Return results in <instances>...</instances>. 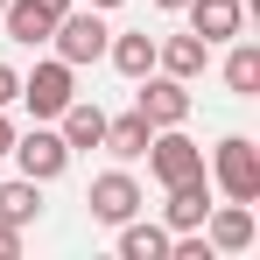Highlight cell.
Masks as SVG:
<instances>
[{
  "mask_svg": "<svg viewBox=\"0 0 260 260\" xmlns=\"http://www.w3.org/2000/svg\"><path fill=\"white\" fill-rule=\"evenodd\" d=\"M211 183L232 197V204H260V141L225 134V141L211 148Z\"/></svg>",
  "mask_w": 260,
  "mask_h": 260,
  "instance_id": "1",
  "label": "cell"
},
{
  "mask_svg": "<svg viewBox=\"0 0 260 260\" xmlns=\"http://www.w3.org/2000/svg\"><path fill=\"white\" fill-rule=\"evenodd\" d=\"M106 21H99V7H71V14H56V28H49V49L71 63V71H85V63H99L106 56Z\"/></svg>",
  "mask_w": 260,
  "mask_h": 260,
  "instance_id": "2",
  "label": "cell"
},
{
  "mask_svg": "<svg viewBox=\"0 0 260 260\" xmlns=\"http://www.w3.org/2000/svg\"><path fill=\"white\" fill-rule=\"evenodd\" d=\"M148 176H155L162 190H176V183L204 176V148H197L183 127H155V141H148Z\"/></svg>",
  "mask_w": 260,
  "mask_h": 260,
  "instance_id": "3",
  "label": "cell"
},
{
  "mask_svg": "<svg viewBox=\"0 0 260 260\" xmlns=\"http://www.w3.org/2000/svg\"><path fill=\"white\" fill-rule=\"evenodd\" d=\"M134 113L148 127H183L190 120V85L169 78V71H148V78H134Z\"/></svg>",
  "mask_w": 260,
  "mask_h": 260,
  "instance_id": "4",
  "label": "cell"
},
{
  "mask_svg": "<svg viewBox=\"0 0 260 260\" xmlns=\"http://www.w3.org/2000/svg\"><path fill=\"white\" fill-rule=\"evenodd\" d=\"M71 99H78V71H71L63 56H49V63H36V71L21 78V106H28L36 120H56Z\"/></svg>",
  "mask_w": 260,
  "mask_h": 260,
  "instance_id": "5",
  "label": "cell"
},
{
  "mask_svg": "<svg viewBox=\"0 0 260 260\" xmlns=\"http://www.w3.org/2000/svg\"><path fill=\"white\" fill-rule=\"evenodd\" d=\"M7 155L21 162V176H36V183H56V176L71 169V148H63V134H56V127H43V120H36L28 134H14V148H7Z\"/></svg>",
  "mask_w": 260,
  "mask_h": 260,
  "instance_id": "6",
  "label": "cell"
},
{
  "mask_svg": "<svg viewBox=\"0 0 260 260\" xmlns=\"http://www.w3.org/2000/svg\"><path fill=\"white\" fill-rule=\"evenodd\" d=\"M85 204H91L99 225H127L148 197H141V183H134L127 169H106V176H91V197H85Z\"/></svg>",
  "mask_w": 260,
  "mask_h": 260,
  "instance_id": "7",
  "label": "cell"
},
{
  "mask_svg": "<svg viewBox=\"0 0 260 260\" xmlns=\"http://www.w3.org/2000/svg\"><path fill=\"white\" fill-rule=\"evenodd\" d=\"M183 14H190V36H204L211 49L246 28V0H183Z\"/></svg>",
  "mask_w": 260,
  "mask_h": 260,
  "instance_id": "8",
  "label": "cell"
},
{
  "mask_svg": "<svg viewBox=\"0 0 260 260\" xmlns=\"http://www.w3.org/2000/svg\"><path fill=\"white\" fill-rule=\"evenodd\" d=\"M204 239H211V253H246L253 246V204H211L204 211Z\"/></svg>",
  "mask_w": 260,
  "mask_h": 260,
  "instance_id": "9",
  "label": "cell"
},
{
  "mask_svg": "<svg viewBox=\"0 0 260 260\" xmlns=\"http://www.w3.org/2000/svg\"><path fill=\"white\" fill-rule=\"evenodd\" d=\"M0 28H7V43L43 49V43H49V28H56V14H49L43 0H7V7H0Z\"/></svg>",
  "mask_w": 260,
  "mask_h": 260,
  "instance_id": "10",
  "label": "cell"
},
{
  "mask_svg": "<svg viewBox=\"0 0 260 260\" xmlns=\"http://www.w3.org/2000/svg\"><path fill=\"white\" fill-rule=\"evenodd\" d=\"M204 211H211V176H190V183H176V190H169L162 225H169V232H197Z\"/></svg>",
  "mask_w": 260,
  "mask_h": 260,
  "instance_id": "11",
  "label": "cell"
},
{
  "mask_svg": "<svg viewBox=\"0 0 260 260\" xmlns=\"http://www.w3.org/2000/svg\"><path fill=\"white\" fill-rule=\"evenodd\" d=\"M204 63H211V43L204 36H169V43H155V71H169V78H204Z\"/></svg>",
  "mask_w": 260,
  "mask_h": 260,
  "instance_id": "12",
  "label": "cell"
},
{
  "mask_svg": "<svg viewBox=\"0 0 260 260\" xmlns=\"http://www.w3.org/2000/svg\"><path fill=\"white\" fill-rule=\"evenodd\" d=\"M56 134H63V148H71V155H78V148H99V141H106V106L71 99V106L56 113Z\"/></svg>",
  "mask_w": 260,
  "mask_h": 260,
  "instance_id": "13",
  "label": "cell"
},
{
  "mask_svg": "<svg viewBox=\"0 0 260 260\" xmlns=\"http://www.w3.org/2000/svg\"><path fill=\"white\" fill-rule=\"evenodd\" d=\"M106 63H113V71H120V78H148V71H155V36H148V28H127V36H106Z\"/></svg>",
  "mask_w": 260,
  "mask_h": 260,
  "instance_id": "14",
  "label": "cell"
},
{
  "mask_svg": "<svg viewBox=\"0 0 260 260\" xmlns=\"http://www.w3.org/2000/svg\"><path fill=\"white\" fill-rule=\"evenodd\" d=\"M148 141H155V127H148L141 113H120V120L106 113V141H99L106 155H120V162H141V155H148Z\"/></svg>",
  "mask_w": 260,
  "mask_h": 260,
  "instance_id": "15",
  "label": "cell"
},
{
  "mask_svg": "<svg viewBox=\"0 0 260 260\" xmlns=\"http://www.w3.org/2000/svg\"><path fill=\"white\" fill-rule=\"evenodd\" d=\"M113 232H120V260H169V225H148V218L134 211Z\"/></svg>",
  "mask_w": 260,
  "mask_h": 260,
  "instance_id": "16",
  "label": "cell"
},
{
  "mask_svg": "<svg viewBox=\"0 0 260 260\" xmlns=\"http://www.w3.org/2000/svg\"><path fill=\"white\" fill-rule=\"evenodd\" d=\"M225 91H239V99H260V43L232 36V49H225Z\"/></svg>",
  "mask_w": 260,
  "mask_h": 260,
  "instance_id": "17",
  "label": "cell"
},
{
  "mask_svg": "<svg viewBox=\"0 0 260 260\" xmlns=\"http://www.w3.org/2000/svg\"><path fill=\"white\" fill-rule=\"evenodd\" d=\"M36 211H43V183H36V176L0 183V218H7V225H36Z\"/></svg>",
  "mask_w": 260,
  "mask_h": 260,
  "instance_id": "18",
  "label": "cell"
},
{
  "mask_svg": "<svg viewBox=\"0 0 260 260\" xmlns=\"http://www.w3.org/2000/svg\"><path fill=\"white\" fill-rule=\"evenodd\" d=\"M14 99H21V71H14V63H0V106H14Z\"/></svg>",
  "mask_w": 260,
  "mask_h": 260,
  "instance_id": "19",
  "label": "cell"
},
{
  "mask_svg": "<svg viewBox=\"0 0 260 260\" xmlns=\"http://www.w3.org/2000/svg\"><path fill=\"white\" fill-rule=\"evenodd\" d=\"M21 253V225H7V218H0V260H14Z\"/></svg>",
  "mask_w": 260,
  "mask_h": 260,
  "instance_id": "20",
  "label": "cell"
},
{
  "mask_svg": "<svg viewBox=\"0 0 260 260\" xmlns=\"http://www.w3.org/2000/svg\"><path fill=\"white\" fill-rule=\"evenodd\" d=\"M7 148H14V120H7V106H0V162H7Z\"/></svg>",
  "mask_w": 260,
  "mask_h": 260,
  "instance_id": "21",
  "label": "cell"
},
{
  "mask_svg": "<svg viewBox=\"0 0 260 260\" xmlns=\"http://www.w3.org/2000/svg\"><path fill=\"white\" fill-rule=\"evenodd\" d=\"M43 7H49V14H71V7H78V0H43Z\"/></svg>",
  "mask_w": 260,
  "mask_h": 260,
  "instance_id": "22",
  "label": "cell"
},
{
  "mask_svg": "<svg viewBox=\"0 0 260 260\" xmlns=\"http://www.w3.org/2000/svg\"><path fill=\"white\" fill-rule=\"evenodd\" d=\"M85 7H99V14H106V7H127V0H85Z\"/></svg>",
  "mask_w": 260,
  "mask_h": 260,
  "instance_id": "23",
  "label": "cell"
},
{
  "mask_svg": "<svg viewBox=\"0 0 260 260\" xmlns=\"http://www.w3.org/2000/svg\"><path fill=\"white\" fill-rule=\"evenodd\" d=\"M155 7H162V14H183V0H155Z\"/></svg>",
  "mask_w": 260,
  "mask_h": 260,
  "instance_id": "24",
  "label": "cell"
},
{
  "mask_svg": "<svg viewBox=\"0 0 260 260\" xmlns=\"http://www.w3.org/2000/svg\"><path fill=\"white\" fill-rule=\"evenodd\" d=\"M0 7H7V0H0Z\"/></svg>",
  "mask_w": 260,
  "mask_h": 260,
  "instance_id": "25",
  "label": "cell"
}]
</instances>
